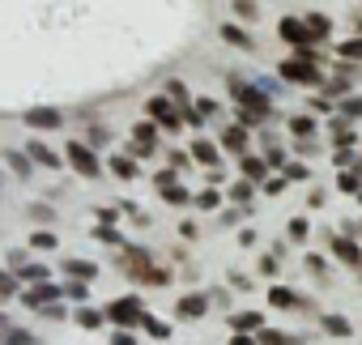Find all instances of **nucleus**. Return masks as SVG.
<instances>
[{
  "mask_svg": "<svg viewBox=\"0 0 362 345\" xmlns=\"http://www.w3.org/2000/svg\"><path fill=\"white\" fill-rule=\"evenodd\" d=\"M311 170L307 166H298V162H286V180H307Z\"/></svg>",
  "mask_w": 362,
  "mask_h": 345,
  "instance_id": "nucleus-42",
  "label": "nucleus"
},
{
  "mask_svg": "<svg viewBox=\"0 0 362 345\" xmlns=\"http://www.w3.org/2000/svg\"><path fill=\"white\" fill-rule=\"evenodd\" d=\"M290 132H294L298 141H307V136L315 132V119H311V115H294V119H290Z\"/></svg>",
  "mask_w": 362,
  "mask_h": 345,
  "instance_id": "nucleus-21",
  "label": "nucleus"
},
{
  "mask_svg": "<svg viewBox=\"0 0 362 345\" xmlns=\"http://www.w3.org/2000/svg\"><path fill=\"white\" fill-rule=\"evenodd\" d=\"M77 324H81V328H103V311L81 307V311H77Z\"/></svg>",
  "mask_w": 362,
  "mask_h": 345,
  "instance_id": "nucleus-27",
  "label": "nucleus"
},
{
  "mask_svg": "<svg viewBox=\"0 0 362 345\" xmlns=\"http://www.w3.org/2000/svg\"><path fill=\"white\" fill-rule=\"evenodd\" d=\"M64 298H77V303H81V298H86V281H81V277H73V281L64 286Z\"/></svg>",
  "mask_w": 362,
  "mask_h": 345,
  "instance_id": "nucleus-37",
  "label": "nucleus"
},
{
  "mask_svg": "<svg viewBox=\"0 0 362 345\" xmlns=\"http://www.w3.org/2000/svg\"><path fill=\"white\" fill-rule=\"evenodd\" d=\"M222 39H226V43H235V47H243V52L252 47V39H247V30H239V26H230V22L222 26Z\"/></svg>",
  "mask_w": 362,
  "mask_h": 345,
  "instance_id": "nucleus-20",
  "label": "nucleus"
},
{
  "mask_svg": "<svg viewBox=\"0 0 362 345\" xmlns=\"http://www.w3.org/2000/svg\"><path fill=\"white\" fill-rule=\"evenodd\" d=\"M256 341H264V345H290L294 337H286V332H269V328H260V332H256Z\"/></svg>",
  "mask_w": 362,
  "mask_h": 345,
  "instance_id": "nucleus-33",
  "label": "nucleus"
},
{
  "mask_svg": "<svg viewBox=\"0 0 362 345\" xmlns=\"http://www.w3.org/2000/svg\"><path fill=\"white\" fill-rule=\"evenodd\" d=\"M149 119L158 124V128H166V132H179L184 128V115H179V107H175V98H149Z\"/></svg>",
  "mask_w": 362,
  "mask_h": 345,
  "instance_id": "nucleus-4",
  "label": "nucleus"
},
{
  "mask_svg": "<svg viewBox=\"0 0 362 345\" xmlns=\"http://www.w3.org/2000/svg\"><path fill=\"white\" fill-rule=\"evenodd\" d=\"M111 170H115L119 180H132V175H136V162H132V158H111Z\"/></svg>",
  "mask_w": 362,
  "mask_h": 345,
  "instance_id": "nucleus-28",
  "label": "nucleus"
},
{
  "mask_svg": "<svg viewBox=\"0 0 362 345\" xmlns=\"http://www.w3.org/2000/svg\"><path fill=\"white\" fill-rule=\"evenodd\" d=\"M303 22H307L311 39H328V35H332V26H328V18H324V13H307Z\"/></svg>",
  "mask_w": 362,
  "mask_h": 345,
  "instance_id": "nucleus-17",
  "label": "nucleus"
},
{
  "mask_svg": "<svg viewBox=\"0 0 362 345\" xmlns=\"http://www.w3.org/2000/svg\"><path fill=\"white\" fill-rule=\"evenodd\" d=\"M192 111H197V115H201V119H205V115H214V103H209V98H201V103H197V107H192Z\"/></svg>",
  "mask_w": 362,
  "mask_h": 345,
  "instance_id": "nucleus-48",
  "label": "nucleus"
},
{
  "mask_svg": "<svg viewBox=\"0 0 362 345\" xmlns=\"http://www.w3.org/2000/svg\"><path fill=\"white\" fill-rule=\"evenodd\" d=\"M269 303H273V307H286V311L303 307V298H298L294 290H286V286H273V290H269Z\"/></svg>",
  "mask_w": 362,
  "mask_h": 345,
  "instance_id": "nucleus-14",
  "label": "nucleus"
},
{
  "mask_svg": "<svg viewBox=\"0 0 362 345\" xmlns=\"http://www.w3.org/2000/svg\"><path fill=\"white\" fill-rule=\"evenodd\" d=\"M153 184H158V188H166V184H175V170H158V175H153Z\"/></svg>",
  "mask_w": 362,
  "mask_h": 345,
  "instance_id": "nucleus-46",
  "label": "nucleus"
},
{
  "mask_svg": "<svg viewBox=\"0 0 362 345\" xmlns=\"http://www.w3.org/2000/svg\"><path fill=\"white\" fill-rule=\"evenodd\" d=\"M307 218H290V239H307Z\"/></svg>",
  "mask_w": 362,
  "mask_h": 345,
  "instance_id": "nucleus-41",
  "label": "nucleus"
},
{
  "mask_svg": "<svg viewBox=\"0 0 362 345\" xmlns=\"http://www.w3.org/2000/svg\"><path fill=\"white\" fill-rule=\"evenodd\" d=\"M26 124L30 128H60V111L56 107H30L26 111Z\"/></svg>",
  "mask_w": 362,
  "mask_h": 345,
  "instance_id": "nucleus-12",
  "label": "nucleus"
},
{
  "mask_svg": "<svg viewBox=\"0 0 362 345\" xmlns=\"http://www.w3.org/2000/svg\"><path fill=\"white\" fill-rule=\"evenodd\" d=\"M243 175L247 180H269V162L264 158H243Z\"/></svg>",
  "mask_w": 362,
  "mask_h": 345,
  "instance_id": "nucleus-19",
  "label": "nucleus"
},
{
  "mask_svg": "<svg viewBox=\"0 0 362 345\" xmlns=\"http://www.w3.org/2000/svg\"><path fill=\"white\" fill-rule=\"evenodd\" d=\"M141 324H145V332H149L153 341H166V337H170V328H166L158 315H141Z\"/></svg>",
  "mask_w": 362,
  "mask_h": 345,
  "instance_id": "nucleus-24",
  "label": "nucleus"
},
{
  "mask_svg": "<svg viewBox=\"0 0 362 345\" xmlns=\"http://www.w3.org/2000/svg\"><path fill=\"white\" fill-rule=\"evenodd\" d=\"M332 145H354V128H349V119H345V115H337V119H332Z\"/></svg>",
  "mask_w": 362,
  "mask_h": 345,
  "instance_id": "nucleus-18",
  "label": "nucleus"
},
{
  "mask_svg": "<svg viewBox=\"0 0 362 345\" xmlns=\"http://www.w3.org/2000/svg\"><path fill=\"white\" fill-rule=\"evenodd\" d=\"M277 30H281V39H286V43H294V47H311V43H315L303 18H281V26H277Z\"/></svg>",
  "mask_w": 362,
  "mask_h": 345,
  "instance_id": "nucleus-8",
  "label": "nucleus"
},
{
  "mask_svg": "<svg viewBox=\"0 0 362 345\" xmlns=\"http://www.w3.org/2000/svg\"><path fill=\"white\" fill-rule=\"evenodd\" d=\"M166 90H170V98H175L179 107H188V86H184V81H166Z\"/></svg>",
  "mask_w": 362,
  "mask_h": 345,
  "instance_id": "nucleus-35",
  "label": "nucleus"
},
{
  "mask_svg": "<svg viewBox=\"0 0 362 345\" xmlns=\"http://www.w3.org/2000/svg\"><path fill=\"white\" fill-rule=\"evenodd\" d=\"M260 119H264V115H256V111H243V107H239V124H243L247 132H252V128H260Z\"/></svg>",
  "mask_w": 362,
  "mask_h": 345,
  "instance_id": "nucleus-40",
  "label": "nucleus"
},
{
  "mask_svg": "<svg viewBox=\"0 0 362 345\" xmlns=\"http://www.w3.org/2000/svg\"><path fill=\"white\" fill-rule=\"evenodd\" d=\"M264 320H260V311H239V315H230V328L235 332H256Z\"/></svg>",
  "mask_w": 362,
  "mask_h": 345,
  "instance_id": "nucleus-16",
  "label": "nucleus"
},
{
  "mask_svg": "<svg viewBox=\"0 0 362 345\" xmlns=\"http://www.w3.org/2000/svg\"><path fill=\"white\" fill-rule=\"evenodd\" d=\"M341 115L345 119H362V98H341Z\"/></svg>",
  "mask_w": 362,
  "mask_h": 345,
  "instance_id": "nucleus-34",
  "label": "nucleus"
},
{
  "mask_svg": "<svg viewBox=\"0 0 362 345\" xmlns=\"http://www.w3.org/2000/svg\"><path fill=\"white\" fill-rule=\"evenodd\" d=\"M30 243H35L39 252H52V247H56V235H52V230H35V235H30Z\"/></svg>",
  "mask_w": 362,
  "mask_h": 345,
  "instance_id": "nucleus-32",
  "label": "nucleus"
},
{
  "mask_svg": "<svg viewBox=\"0 0 362 345\" xmlns=\"http://www.w3.org/2000/svg\"><path fill=\"white\" fill-rule=\"evenodd\" d=\"M158 192H162V201H170V205H188V201H192L179 184H166V188H158Z\"/></svg>",
  "mask_w": 362,
  "mask_h": 345,
  "instance_id": "nucleus-25",
  "label": "nucleus"
},
{
  "mask_svg": "<svg viewBox=\"0 0 362 345\" xmlns=\"http://www.w3.org/2000/svg\"><path fill=\"white\" fill-rule=\"evenodd\" d=\"M141 315H145L141 298H119V303H111V307H107V320H115L119 328H132V324H141Z\"/></svg>",
  "mask_w": 362,
  "mask_h": 345,
  "instance_id": "nucleus-6",
  "label": "nucleus"
},
{
  "mask_svg": "<svg viewBox=\"0 0 362 345\" xmlns=\"http://www.w3.org/2000/svg\"><path fill=\"white\" fill-rule=\"evenodd\" d=\"M9 162H13V170H18V175H26V170H30V166H26V158H22V153H9Z\"/></svg>",
  "mask_w": 362,
  "mask_h": 345,
  "instance_id": "nucleus-47",
  "label": "nucleus"
},
{
  "mask_svg": "<svg viewBox=\"0 0 362 345\" xmlns=\"http://www.w3.org/2000/svg\"><path fill=\"white\" fill-rule=\"evenodd\" d=\"M281 81H294V86H320V56L311 47H298V60H281Z\"/></svg>",
  "mask_w": 362,
  "mask_h": 345,
  "instance_id": "nucleus-1",
  "label": "nucleus"
},
{
  "mask_svg": "<svg viewBox=\"0 0 362 345\" xmlns=\"http://www.w3.org/2000/svg\"><path fill=\"white\" fill-rule=\"evenodd\" d=\"M222 145H226L230 153H243V149H247V128H243V124H239V128H226V132H222Z\"/></svg>",
  "mask_w": 362,
  "mask_h": 345,
  "instance_id": "nucleus-15",
  "label": "nucleus"
},
{
  "mask_svg": "<svg viewBox=\"0 0 362 345\" xmlns=\"http://www.w3.org/2000/svg\"><path fill=\"white\" fill-rule=\"evenodd\" d=\"M197 205H201V209H218V205H222V192H214V188H205V192L197 197Z\"/></svg>",
  "mask_w": 362,
  "mask_h": 345,
  "instance_id": "nucleus-36",
  "label": "nucleus"
},
{
  "mask_svg": "<svg viewBox=\"0 0 362 345\" xmlns=\"http://www.w3.org/2000/svg\"><path fill=\"white\" fill-rule=\"evenodd\" d=\"M56 298H64V290H60V286H52V281H35V286L22 294V303H26V307H35V311H39V307H47V303H56Z\"/></svg>",
  "mask_w": 362,
  "mask_h": 345,
  "instance_id": "nucleus-7",
  "label": "nucleus"
},
{
  "mask_svg": "<svg viewBox=\"0 0 362 345\" xmlns=\"http://www.w3.org/2000/svg\"><path fill=\"white\" fill-rule=\"evenodd\" d=\"M94 235H98V239H103V243H119V235H115V230H111V226H98V230H94Z\"/></svg>",
  "mask_w": 362,
  "mask_h": 345,
  "instance_id": "nucleus-45",
  "label": "nucleus"
},
{
  "mask_svg": "<svg viewBox=\"0 0 362 345\" xmlns=\"http://www.w3.org/2000/svg\"><path fill=\"white\" fill-rule=\"evenodd\" d=\"M337 52H341V56H349V60H362V39H349V43H341Z\"/></svg>",
  "mask_w": 362,
  "mask_h": 345,
  "instance_id": "nucleus-38",
  "label": "nucleus"
},
{
  "mask_svg": "<svg viewBox=\"0 0 362 345\" xmlns=\"http://www.w3.org/2000/svg\"><path fill=\"white\" fill-rule=\"evenodd\" d=\"M124 273L136 277V281H149V286H166L170 281V273L166 269H153L149 264V252H141V247H128L124 252Z\"/></svg>",
  "mask_w": 362,
  "mask_h": 345,
  "instance_id": "nucleus-2",
  "label": "nucleus"
},
{
  "mask_svg": "<svg viewBox=\"0 0 362 345\" xmlns=\"http://www.w3.org/2000/svg\"><path fill=\"white\" fill-rule=\"evenodd\" d=\"M69 162H73V170H77V175H86V180H98V158H94V149L90 145H81V141H73L69 145Z\"/></svg>",
  "mask_w": 362,
  "mask_h": 345,
  "instance_id": "nucleus-5",
  "label": "nucleus"
},
{
  "mask_svg": "<svg viewBox=\"0 0 362 345\" xmlns=\"http://www.w3.org/2000/svg\"><path fill=\"white\" fill-rule=\"evenodd\" d=\"M358 35H362V22H358Z\"/></svg>",
  "mask_w": 362,
  "mask_h": 345,
  "instance_id": "nucleus-52",
  "label": "nucleus"
},
{
  "mask_svg": "<svg viewBox=\"0 0 362 345\" xmlns=\"http://www.w3.org/2000/svg\"><path fill=\"white\" fill-rule=\"evenodd\" d=\"M281 188H286V180H269V184H264L269 197H281Z\"/></svg>",
  "mask_w": 362,
  "mask_h": 345,
  "instance_id": "nucleus-49",
  "label": "nucleus"
},
{
  "mask_svg": "<svg viewBox=\"0 0 362 345\" xmlns=\"http://www.w3.org/2000/svg\"><path fill=\"white\" fill-rule=\"evenodd\" d=\"M0 337H5V341H18V345H30V341H35V337H30V332H22V328H5Z\"/></svg>",
  "mask_w": 362,
  "mask_h": 345,
  "instance_id": "nucleus-39",
  "label": "nucleus"
},
{
  "mask_svg": "<svg viewBox=\"0 0 362 345\" xmlns=\"http://www.w3.org/2000/svg\"><path fill=\"white\" fill-rule=\"evenodd\" d=\"M5 328H9V320H5V315H0V332H5Z\"/></svg>",
  "mask_w": 362,
  "mask_h": 345,
  "instance_id": "nucleus-51",
  "label": "nucleus"
},
{
  "mask_svg": "<svg viewBox=\"0 0 362 345\" xmlns=\"http://www.w3.org/2000/svg\"><path fill=\"white\" fill-rule=\"evenodd\" d=\"M341 188H345V192H354V197H358V192H362V180H358V175H341Z\"/></svg>",
  "mask_w": 362,
  "mask_h": 345,
  "instance_id": "nucleus-43",
  "label": "nucleus"
},
{
  "mask_svg": "<svg viewBox=\"0 0 362 345\" xmlns=\"http://www.w3.org/2000/svg\"><path fill=\"white\" fill-rule=\"evenodd\" d=\"M18 294V273H0V303Z\"/></svg>",
  "mask_w": 362,
  "mask_h": 345,
  "instance_id": "nucleus-29",
  "label": "nucleus"
},
{
  "mask_svg": "<svg viewBox=\"0 0 362 345\" xmlns=\"http://www.w3.org/2000/svg\"><path fill=\"white\" fill-rule=\"evenodd\" d=\"M132 145H136V153H153V145H158V124H132Z\"/></svg>",
  "mask_w": 362,
  "mask_h": 345,
  "instance_id": "nucleus-11",
  "label": "nucleus"
},
{
  "mask_svg": "<svg viewBox=\"0 0 362 345\" xmlns=\"http://www.w3.org/2000/svg\"><path fill=\"white\" fill-rule=\"evenodd\" d=\"M230 201H239V205H247V201H252V180H239V184L230 188Z\"/></svg>",
  "mask_w": 362,
  "mask_h": 345,
  "instance_id": "nucleus-31",
  "label": "nucleus"
},
{
  "mask_svg": "<svg viewBox=\"0 0 362 345\" xmlns=\"http://www.w3.org/2000/svg\"><path fill=\"white\" fill-rule=\"evenodd\" d=\"M235 13L239 18H256V5H252V0H235Z\"/></svg>",
  "mask_w": 362,
  "mask_h": 345,
  "instance_id": "nucleus-44",
  "label": "nucleus"
},
{
  "mask_svg": "<svg viewBox=\"0 0 362 345\" xmlns=\"http://www.w3.org/2000/svg\"><path fill=\"white\" fill-rule=\"evenodd\" d=\"M260 273H264V277H273V273H277V260H269V256H264V260H260Z\"/></svg>",
  "mask_w": 362,
  "mask_h": 345,
  "instance_id": "nucleus-50",
  "label": "nucleus"
},
{
  "mask_svg": "<svg viewBox=\"0 0 362 345\" xmlns=\"http://www.w3.org/2000/svg\"><path fill=\"white\" fill-rule=\"evenodd\" d=\"M192 158L205 162V166H218V145L205 141V136H197V141H192Z\"/></svg>",
  "mask_w": 362,
  "mask_h": 345,
  "instance_id": "nucleus-13",
  "label": "nucleus"
},
{
  "mask_svg": "<svg viewBox=\"0 0 362 345\" xmlns=\"http://www.w3.org/2000/svg\"><path fill=\"white\" fill-rule=\"evenodd\" d=\"M324 332H328V337H349L354 328H349V320H341V315H324Z\"/></svg>",
  "mask_w": 362,
  "mask_h": 345,
  "instance_id": "nucleus-23",
  "label": "nucleus"
},
{
  "mask_svg": "<svg viewBox=\"0 0 362 345\" xmlns=\"http://www.w3.org/2000/svg\"><path fill=\"white\" fill-rule=\"evenodd\" d=\"M332 256L341 264H362V247L349 239V235H332Z\"/></svg>",
  "mask_w": 362,
  "mask_h": 345,
  "instance_id": "nucleus-9",
  "label": "nucleus"
},
{
  "mask_svg": "<svg viewBox=\"0 0 362 345\" xmlns=\"http://www.w3.org/2000/svg\"><path fill=\"white\" fill-rule=\"evenodd\" d=\"M64 269H69V277H81V281H90V277L98 273L90 260H64Z\"/></svg>",
  "mask_w": 362,
  "mask_h": 345,
  "instance_id": "nucleus-22",
  "label": "nucleus"
},
{
  "mask_svg": "<svg viewBox=\"0 0 362 345\" xmlns=\"http://www.w3.org/2000/svg\"><path fill=\"white\" fill-rule=\"evenodd\" d=\"M13 269H18V277H26V281H43V277H47V269H43V264H22V260H18Z\"/></svg>",
  "mask_w": 362,
  "mask_h": 345,
  "instance_id": "nucleus-26",
  "label": "nucleus"
},
{
  "mask_svg": "<svg viewBox=\"0 0 362 345\" xmlns=\"http://www.w3.org/2000/svg\"><path fill=\"white\" fill-rule=\"evenodd\" d=\"M175 311L184 315V320H201V315L209 311V298H205V294H184V298L175 303Z\"/></svg>",
  "mask_w": 362,
  "mask_h": 345,
  "instance_id": "nucleus-10",
  "label": "nucleus"
},
{
  "mask_svg": "<svg viewBox=\"0 0 362 345\" xmlns=\"http://www.w3.org/2000/svg\"><path fill=\"white\" fill-rule=\"evenodd\" d=\"M30 158H35V162H43V166H60V158H56L47 145H30Z\"/></svg>",
  "mask_w": 362,
  "mask_h": 345,
  "instance_id": "nucleus-30",
  "label": "nucleus"
},
{
  "mask_svg": "<svg viewBox=\"0 0 362 345\" xmlns=\"http://www.w3.org/2000/svg\"><path fill=\"white\" fill-rule=\"evenodd\" d=\"M230 94H235V103H239L243 111H256V115H269V111H273V98L260 94V90L247 86V81H230Z\"/></svg>",
  "mask_w": 362,
  "mask_h": 345,
  "instance_id": "nucleus-3",
  "label": "nucleus"
}]
</instances>
